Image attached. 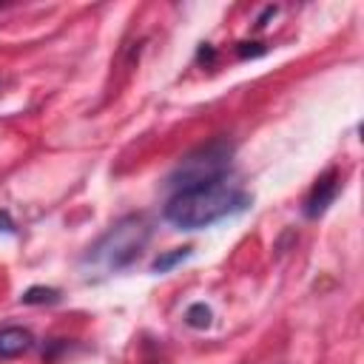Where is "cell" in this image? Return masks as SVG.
Segmentation results:
<instances>
[{"label": "cell", "instance_id": "8", "mask_svg": "<svg viewBox=\"0 0 364 364\" xmlns=\"http://www.w3.org/2000/svg\"><path fill=\"white\" fill-rule=\"evenodd\" d=\"M23 304H54L60 301V290L54 287H28L23 296H20Z\"/></svg>", "mask_w": 364, "mask_h": 364}, {"label": "cell", "instance_id": "10", "mask_svg": "<svg viewBox=\"0 0 364 364\" xmlns=\"http://www.w3.org/2000/svg\"><path fill=\"white\" fill-rule=\"evenodd\" d=\"M276 11H279L276 6H264V11L256 17V28H264V26H267V20H270V17H276Z\"/></svg>", "mask_w": 364, "mask_h": 364}, {"label": "cell", "instance_id": "1", "mask_svg": "<svg viewBox=\"0 0 364 364\" xmlns=\"http://www.w3.org/2000/svg\"><path fill=\"white\" fill-rule=\"evenodd\" d=\"M247 205H250V196L233 182V173H230L208 185L173 191L162 208V216L176 230H202L216 225L225 216L242 213Z\"/></svg>", "mask_w": 364, "mask_h": 364}, {"label": "cell", "instance_id": "4", "mask_svg": "<svg viewBox=\"0 0 364 364\" xmlns=\"http://www.w3.org/2000/svg\"><path fill=\"white\" fill-rule=\"evenodd\" d=\"M338 188H341V182H338V171H336V168H327V171L313 182L310 193L304 196V208H301L304 216H307V219H318V216L333 205Z\"/></svg>", "mask_w": 364, "mask_h": 364}, {"label": "cell", "instance_id": "3", "mask_svg": "<svg viewBox=\"0 0 364 364\" xmlns=\"http://www.w3.org/2000/svg\"><path fill=\"white\" fill-rule=\"evenodd\" d=\"M230 159H233V142H228L225 136L199 145L196 151H191L188 156H182L176 162V168L171 171V176H168L171 193L230 176L233 173L230 171Z\"/></svg>", "mask_w": 364, "mask_h": 364}, {"label": "cell", "instance_id": "5", "mask_svg": "<svg viewBox=\"0 0 364 364\" xmlns=\"http://www.w3.org/2000/svg\"><path fill=\"white\" fill-rule=\"evenodd\" d=\"M34 347V336L26 327H3L0 330V358H17Z\"/></svg>", "mask_w": 364, "mask_h": 364}, {"label": "cell", "instance_id": "11", "mask_svg": "<svg viewBox=\"0 0 364 364\" xmlns=\"http://www.w3.org/2000/svg\"><path fill=\"white\" fill-rule=\"evenodd\" d=\"M196 60H208V63H210V60H213V48H210L208 43H202V48H199V54H196Z\"/></svg>", "mask_w": 364, "mask_h": 364}, {"label": "cell", "instance_id": "7", "mask_svg": "<svg viewBox=\"0 0 364 364\" xmlns=\"http://www.w3.org/2000/svg\"><path fill=\"white\" fill-rule=\"evenodd\" d=\"M191 256V247H176V250H168V253H162V256H156L154 259V264H151V270L154 273H168L173 264H179L182 259H188Z\"/></svg>", "mask_w": 364, "mask_h": 364}, {"label": "cell", "instance_id": "2", "mask_svg": "<svg viewBox=\"0 0 364 364\" xmlns=\"http://www.w3.org/2000/svg\"><path fill=\"white\" fill-rule=\"evenodd\" d=\"M148 239H151V222L142 213L122 216L88 247L85 262L102 264L105 270H122L139 259Z\"/></svg>", "mask_w": 364, "mask_h": 364}, {"label": "cell", "instance_id": "6", "mask_svg": "<svg viewBox=\"0 0 364 364\" xmlns=\"http://www.w3.org/2000/svg\"><path fill=\"white\" fill-rule=\"evenodd\" d=\"M210 321H213V313L205 301H196L185 310V324L193 327V330H205V327H210Z\"/></svg>", "mask_w": 364, "mask_h": 364}, {"label": "cell", "instance_id": "12", "mask_svg": "<svg viewBox=\"0 0 364 364\" xmlns=\"http://www.w3.org/2000/svg\"><path fill=\"white\" fill-rule=\"evenodd\" d=\"M0 230H6V233H14V225H11V219H9V213H6V210L0 213Z\"/></svg>", "mask_w": 364, "mask_h": 364}, {"label": "cell", "instance_id": "9", "mask_svg": "<svg viewBox=\"0 0 364 364\" xmlns=\"http://www.w3.org/2000/svg\"><path fill=\"white\" fill-rule=\"evenodd\" d=\"M239 57H259V54H264L267 48L262 46V43H239Z\"/></svg>", "mask_w": 364, "mask_h": 364}]
</instances>
